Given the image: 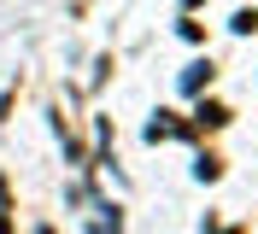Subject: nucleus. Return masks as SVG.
Listing matches in <instances>:
<instances>
[{"label": "nucleus", "mask_w": 258, "mask_h": 234, "mask_svg": "<svg viewBox=\"0 0 258 234\" xmlns=\"http://www.w3.org/2000/svg\"><path fill=\"white\" fill-rule=\"evenodd\" d=\"M200 123L217 129V123H229V111H223V106H200Z\"/></svg>", "instance_id": "nucleus-2"}, {"label": "nucleus", "mask_w": 258, "mask_h": 234, "mask_svg": "<svg viewBox=\"0 0 258 234\" xmlns=\"http://www.w3.org/2000/svg\"><path fill=\"white\" fill-rule=\"evenodd\" d=\"M200 82H211V64H194L188 76H182V88H188V94H194V88H200Z\"/></svg>", "instance_id": "nucleus-1"}]
</instances>
